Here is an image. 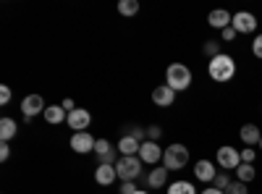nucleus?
<instances>
[{
	"label": "nucleus",
	"instance_id": "nucleus-24",
	"mask_svg": "<svg viewBox=\"0 0 262 194\" xmlns=\"http://www.w3.org/2000/svg\"><path fill=\"white\" fill-rule=\"evenodd\" d=\"M231 184H233V181H231V176H228V170H217V176H215L212 186H215V189H223V191H226V189H228Z\"/></svg>",
	"mask_w": 262,
	"mask_h": 194
},
{
	"label": "nucleus",
	"instance_id": "nucleus-11",
	"mask_svg": "<svg viewBox=\"0 0 262 194\" xmlns=\"http://www.w3.org/2000/svg\"><path fill=\"white\" fill-rule=\"evenodd\" d=\"M176 90H170L168 84H160V87L152 90V102H155L158 107H170L173 102H176Z\"/></svg>",
	"mask_w": 262,
	"mask_h": 194
},
{
	"label": "nucleus",
	"instance_id": "nucleus-5",
	"mask_svg": "<svg viewBox=\"0 0 262 194\" xmlns=\"http://www.w3.org/2000/svg\"><path fill=\"white\" fill-rule=\"evenodd\" d=\"M116 170H118V179H121V184H123V181H134V179L142 174V160H139V155L118 158Z\"/></svg>",
	"mask_w": 262,
	"mask_h": 194
},
{
	"label": "nucleus",
	"instance_id": "nucleus-31",
	"mask_svg": "<svg viewBox=\"0 0 262 194\" xmlns=\"http://www.w3.org/2000/svg\"><path fill=\"white\" fill-rule=\"evenodd\" d=\"M8 102H11V87L3 84V87H0V105H8Z\"/></svg>",
	"mask_w": 262,
	"mask_h": 194
},
{
	"label": "nucleus",
	"instance_id": "nucleus-10",
	"mask_svg": "<svg viewBox=\"0 0 262 194\" xmlns=\"http://www.w3.org/2000/svg\"><path fill=\"white\" fill-rule=\"evenodd\" d=\"M160 158H163V147L158 144V142H142V149H139V160L142 163H147V165H155V163H160Z\"/></svg>",
	"mask_w": 262,
	"mask_h": 194
},
{
	"label": "nucleus",
	"instance_id": "nucleus-4",
	"mask_svg": "<svg viewBox=\"0 0 262 194\" xmlns=\"http://www.w3.org/2000/svg\"><path fill=\"white\" fill-rule=\"evenodd\" d=\"M215 165L221 168V170H236L238 165H242V153H238L236 147H231V144L217 147V153H215Z\"/></svg>",
	"mask_w": 262,
	"mask_h": 194
},
{
	"label": "nucleus",
	"instance_id": "nucleus-36",
	"mask_svg": "<svg viewBox=\"0 0 262 194\" xmlns=\"http://www.w3.org/2000/svg\"><path fill=\"white\" fill-rule=\"evenodd\" d=\"M202 194H226L223 189H215V186H210V189H202Z\"/></svg>",
	"mask_w": 262,
	"mask_h": 194
},
{
	"label": "nucleus",
	"instance_id": "nucleus-26",
	"mask_svg": "<svg viewBox=\"0 0 262 194\" xmlns=\"http://www.w3.org/2000/svg\"><path fill=\"white\" fill-rule=\"evenodd\" d=\"M128 137H134L137 142H147V128L144 126H128Z\"/></svg>",
	"mask_w": 262,
	"mask_h": 194
},
{
	"label": "nucleus",
	"instance_id": "nucleus-17",
	"mask_svg": "<svg viewBox=\"0 0 262 194\" xmlns=\"http://www.w3.org/2000/svg\"><path fill=\"white\" fill-rule=\"evenodd\" d=\"M42 116H45V121H48L50 126H58V123H63V121H69V113L63 111V105H48Z\"/></svg>",
	"mask_w": 262,
	"mask_h": 194
},
{
	"label": "nucleus",
	"instance_id": "nucleus-33",
	"mask_svg": "<svg viewBox=\"0 0 262 194\" xmlns=\"http://www.w3.org/2000/svg\"><path fill=\"white\" fill-rule=\"evenodd\" d=\"M221 34H223V42H233V39L238 37V32H236L233 27H228V29H223Z\"/></svg>",
	"mask_w": 262,
	"mask_h": 194
},
{
	"label": "nucleus",
	"instance_id": "nucleus-28",
	"mask_svg": "<svg viewBox=\"0 0 262 194\" xmlns=\"http://www.w3.org/2000/svg\"><path fill=\"white\" fill-rule=\"evenodd\" d=\"M226 194H249V189H247V184H242V181H233V184L226 189Z\"/></svg>",
	"mask_w": 262,
	"mask_h": 194
},
{
	"label": "nucleus",
	"instance_id": "nucleus-7",
	"mask_svg": "<svg viewBox=\"0 0 262 194\" xmlns=\"http://www.w3.org/2000/svg\"><path fill=\"white\" fill-rule=\"evenodd\" d=\"M238 34H252L257 29V16L249 13V11H238L233 13V24H231Z\"/></svg>",
	"mask_w": 262,
	"mask_h": 194
},
{
	"label": "nucleus",
	"instance_id": "nucleus-1",
	"mask_svg": "<svg viewBox=\"0 0 262 194\" xmlns=\"http://www.w3.org/2000/svg\"><path fill=\"white\" fill-rule=\"evenodd\" d=\"M207 74H210V79L212 81H217V84H226V81H231L233 76H236V60L231 58V55H217V58H212L210 63H207Z\"/></svg>",
	"mask_w": 262,
	"mask_h": 194
},
{
	"label": "nucleus",
	"instance_id": "nucleus-25",
	"mask_svg": "<svg viewBox=\"0 0 262 194\" xmlns=\"http://www.w3.org/2000/svg\"><path fill=\"white\" fill-rule=\"evenodd\" d=\"M113 149H116V147L107 142V139H97V144H95V155H97V158H105L107 153H113Z\"/></svg>",
	"mask_w": 262,
	"mask_h": 194
},
{
	"label": "nucleus",
	"instance_id": "nucleus-19",
	"mask_svg": "<svg viewBox=\"0 0 262 194\" xmlns=\"http://www.w3.org/2000/svg\"><path fill=\"white\" fill-rule=\"evenodd\" d=\"M16 132H18V126H16L13 118H0V139L8 142V139L16 137Z\"/></svg>",
	"mask_w": 262,
	"mask_h": 194
},
{
	"label": "nucleus",
	"instance_id": "nucleus-3",
	"mask_svg": "<svg viewBox=\"0 0 262 194\" xmlns=\"http://www.w3.org/2000/svg\"><path fill=\"white\" fill-rule=\"evenodd\" d=\"M189 165V149L184 144H170L165 147V153H163V168L168 170H181Z\"/></svg>",
	"mask_w": 262,
	"mask_h": 194
},
{
	"label": "nucleus",
	"instance_id": "nucleus-8",
	"mask_svg": "<svg viewBox=\"0 0 262 194\" xmlns=\"http://www.w3.org/2000/svg\"><path fill=\"white\" fill-rule=\"evenodd\" d=\"M95 144H97V139H95L90 132H76V134L71 137V149H74V153H79V155L95 153Z\"/></svg>",
	"mask_w": 262,
	"mask_h": 194
},
{
	"label": "nucleus",
	"instance_id": "nucleus-34",
	"mask_svg": "<svg viewBox=\"0 0 262 194\" xmlns=\"http://www.w3.org/2000/svg\"><path fill=\"white\" fill-rule=\"evenodd\" d=\"M11 158V147H8V142H3L0 144V163H6Z\"/></svg>",
	"mask_w": 262,
	"mask_h": 194
},
{
	"label": "nucleus",
	"instance_id": "nucleus-37",
	"mask_svg": "<svg viewBox=\"0 0 262 194\" xmlns=\"http://www.w3.org/2000/svg\"><path fill=\"white\" fill-rule=\"evenodd\" d=\"M257 147H259V149H262V139H259V144H257Z\"/></svg>",
	"mask_w": 262,
	"mask_h": 194
},
{
	"label": "nucleus",
	"instance_id": "nucleus-12",
	"mask_svg": "<svg viewBox=\"0 0 262 194\" xmlns=\"http://www.w3.org/2000/svg\"><path fill=\"white\" fill-rule=\"evenodd\" d=\"M66 123L74 128V134H76V132H86V126L92 123V113L84 111V107H76L74 113H69V121H66Z\"/></svg>",
	"mask_w": 262,
	"mask_h": 194
},
{
	"label": "nucleus",
	"instance_id": "nucleus-6",
	"mask_svg": "<svg viewBox=\"0 0 262 194\" xmlns=\"http://www.w3.org/2000/svg\"><path fill=\"white\" fill-rule=\"evenodd\" d=\"M45 100H42L39 95H27L24 100H21V113H24V118L27 121H32L34 116H39V113H45Z\"/></svg>",
	"mask_w": 262,
	"mask_h": 194
},
{
	"label": "nucleus",
	"instance_id": "nucleus-15",
	"mask_svg": "<svg viewBox=\"0 0 262 194\" xmlns=\"http://www.w3.org/2000/svg\"><path fill=\"white\" fill-rule=\"evenodd\" d=\"M238 137H242V142L247 147H254V144H259L262 132H259V126H254V123H244L242 128H238Z\"/></svg>",
	"mask_w": 262,
	"mask_h": 194
},
{
	"label": "nucleus",
	"instance_id": "nucleus-21",
	"mask_svg": "<svg viewBox=\"0 0 262 194\" xmlns=\"http://www.w3.org/2000/svg\"><path fill=\"white\" fill-rule=\"evenodd\" d=\"M168 194H196V189L191 181H173L168 186Z\"/></svg>",
	"mask_w": 262,
	"mask_h": 194
},
{
	"label": "nucleus",
	"instance_id": "nucleus-30",
	"mask_svg": "<svg viewBox=\"0 0 262 194\" xmlns=\"http://www.w3.org/2000/svg\"><path fill=\"white\" fill-rule=\"evenodd\" d=\"M252 53H254V58H259V60H262V34H257V37H254V42H252Z\"/></svg>",
	"mask_w": 262,
	"mask_h": 194
},
{
	"label": "nucleus",
	"instance_id": "nucleus-35",
	"mask_svg": "<svg viewBox=\"0 0 262 194\" xmlns=\"http://www.w3.org/2000/svg\"><path fill=\"white\" fill-rule=\"evenodd\" d=\"M60 105H63V111H66V113H74V111H76V105H74V100H71V97H66Z\"/></svg>",
	"mask_w": 262,
	"mask_h": 194
},
{
	"label": "nucleus",
	"instance_id": "nucleus-9",
	"mask_svg": "<svg viewBox=\"0 0 262 194\" xmlns=\"http://www.w3.org/2000/svg\"><path fill=\"white\" fill-rule=\"evenodd\" d=\"M217 176V165L210 163V160H196L194 163V179L202 181V184H212Z\"/></svg>",
	"mask_w": 262,
	"mask_h": 194
},
{
	"label": "nucleus",
	"instance_id": "nucleus-18",
	"mask_svg": "<svg viewBox=\"0 0 262 194\" xmlns=\"http://www.w3.org/2000/svg\"><path fill=\"white\" fill-rule=\"evenodd\" d=\"M147 184L152 189H163L168 184V168H152L149 176H147Z\"/></svg>",
	"mask_w": 262,
	"mask_h": 194
},
{
	"label": "nucleus",
	"instance_id": "nucleus-20",
	"mask_svg": "<svg viewBox=\"0 0 262 194\" xmlns=\"http://www.w3.org/2000/svg\"><path fill=\"white\" fill-rule=\"evenodd\" d=\"M254 176H257L254 165H247V163H242V165L236 168V181H242V184H249V181H254Z\"/></svg>",
	"mask_w": 262,
	"mask_h": 194
},
{
	"label": "nucleus",
	"instance_id": "nucleus-29",
	"mask_svg": "<svg viewBox=\"0 0 262 194\" xmlns=\"http://www.w3.org/2000/svg\"><path fill=\"white\" fill-rule=\"evenodd\" d=\"M254 158H257V153L252 147H244L242 149V163H247V165H254Z\"/></svg>",
	"mask_w": 262,
	"mask_h": 194
},
{
	"label": "nucleus",
	"instance_id": "nucleus-32",
	"mask_svg": "<svg viewBox=\"0 0 262 194\" xmlns=\"http://www.w3.org/2000/svg\"><path fill=\"white\" fill-rule=\"evenodd\" d=\"M139 189H137V184L134 181H123L121 184V194H137Z\"/></svg>",
	"mask_w": 262,
	"mask_h": 194
},
{
	"label": "nucleus",
	"instance_id": "nucleus-2",
	"mask_svg": "<svg viewBox=\"0 0 262 194\" xmlns=\"http://www.w3.org/2000/svg\"><path fill=\"white\" fill-rule=\"evenodd\" d=\"M165 84L176 92H184L191 87V69L184 66V63H170L165 71Z\"/></svg>",
	"mask_w": 262,
	"mask_h": 194
},
{
	"label": "nucleus",
	"instance_id": "nucleus-27",
	"mask_svg": "<svg viewBox=\"0 0 262 194\" xmlns=\"http://www.w3.org/2000/svg\"><path fill=\"white\" fill-rule=\"evenodd\" d=\"M160 137H163V126H158V123L147 126V139H149V142H158Z\"/></svg>",
	"mask_w": 262,
	"mask_h": 194
},
{
	"label": "nucleus",
	"instance_id": "nucleus-23",
	"mask_svg": "<svg viewBox=\"0 0 262 194\" xmlns=\"http://www.w3.org/2000/svg\"><path fill=\"white\" fill-rule=\"evenodd\" d=\"M137 11H139L137 0H121V3H118V13H121V16H134Z\"/></svg>",
	"mask_w": 262,
	"mask_h": 194
},
{
	"label": "nucleus",
	"instance_id": "nucleus-16",
	"mask_svg": "<svg viewBox=\"0 0 262 194\" xmlns=\"http://www.w3.org/2000/svg\"><path fill=\"white\" fill-rule=\"evenodd\" d=\"M116 149L121 153V158H128V155H139V149H142V142H137L134 137H128V134H123Z\"/></svg>",
	"mask_w": 262,
	"mask_h": 194
},
{
	"label": "nucleus",
	"instance_id": "nucleus-13",
	"mask_svg": "<svg viewBox=\"0 0 262 194\" xmlns=\"http://www.w3.org/2000/svg\"><path fill=\"white\" fill-rule=\"evenodd\" d=\"M207 21H210V27L212 29H228L231 24H233V13H228L226 8H215V11H210V16H207Z\"/></svg>",
	"mask_w": 262,
	"mask_h": 194
},
{
	"label": "nucleus",
	"instance_id": "nucleus-22",
	"mask_svg": "<svg viewBox=\"0 0 262 194\" xmlns=\"http://www.w3.org/2000/svg\"><path fill=\"white\" fill-rule=\"evenodd\" d=\"M202 53L212 60V58H217V55H223V50H221V42L217 39H207L205 42V48H202Z\"/></svg>",
	"mask_w": 262,
	"mask_h": 194
},
{
	"label": "nucleus",
	"instance_id": "nucleus-38",
	"mask_svg": "<svg viewBox=\"0 0 262 194\" xmlns=\"http://www.w3.org/2000/svg\"><path fill=\"white\" fill-rule=\"evenodd\" d=\"M137 194H147V191H142V189H139V191H137Z\"/></svg>",
	"mask_w": 262,
	"mask_h": 194
},
{
	"label": "nucleus",
	"instance_id": "nucleus-14",
	"mask_svg": "<svg viewBox=\"0 0 262 194\" xmlns=\"http://www.w3.org/2000/svg\"><path fill=\"white\" fill-rule=\"evenodd\" d=\"M116 179H118L116 165H105V163H100V165H97V170H95V181H97L100 186H111Z\"/></svg>",
	"mask_w": 262,
	"mask_h": 194
}]
</instances>
